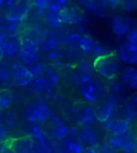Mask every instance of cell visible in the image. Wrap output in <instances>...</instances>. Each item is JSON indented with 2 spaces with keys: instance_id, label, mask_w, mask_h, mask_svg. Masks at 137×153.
<instances>
[{
  "instance_id": "6da1fadb",
  "label": "cell",
  "mask_w": 137,
  "mask_h": 153,
  "mask_svg": "<svg viewBox=\"0 0 137 153\" xmlns=\"http://www.w3.org/2000/svg\"><path fill=\"white\" fill-rule=\"evenodd\" d=\"M93 68L96 72L108 80H113L120 70V60L116 51H111L94 58Z\"/></svg>"
},
{
  "instance_id": "7a4b0ae2",
  "label": "cell",
  "mask_w": 137,
  "mask_h": 153,
  "mask_svg": "<svg viewBox=\"0 0 137 153\" xmlns=\"http://www.w3.org/2000/svg\"><path fill=\"white\" fill-rule=\"evenodd\" d=\"M77 87L84 100L91 104L99 102L107 96L106 88L94 75L83 79Z\"/></svg>"
},
{
  "instance_id": "3957f363",
  "label": "cell",
  "mask_w": 137,
  "mask_h": 153,
  "mask_svg": "<svg viewBox=\"0 0 137 153\" xmlns=\"http://www.w3.org/2000/svg\"><path fill=\"white\" fill-rule=\"evenodd\" d=\"M53 108L44 99L36 98L26 103L22 113L25 120L44 123L49 120L53 114Z\"/></svg>"
},
{
  "instance_id": "277c9868",
  "label": "cell",
  "mask_w": 137,
  "mask_h": 153,
  "mask_svg": "<svg viewBox=\"0 0 137 153\" xmlns=\"http://www.w3.org/2000/svg\"><path fill=\"white\" fill-rule=\"evenodd\" d=\"M108 145L116 152L135 151H136L137 137L132 130L118 137L108 135Z\"/></svg>"
},
{
  "instance_id": "5b68a950",
  "label": "cell",
  "mask_w": 137,
  "mask_h": 153,
  "mask_svg": "<svg viewBox=\"0 0 137 153\" xmlns=\"http://www.w3.org/2000/svg\"><path fill=\"white\" fill-rule=\"evenodd\" d=\"M48 122L50 124L48 135L53 140L61 141L69 135L71 127L60 112L53 111Z\"/></svg>"
},
{
  "instance_id": "8992f818",
  "label": "cell",
  "mask_w": 137,
  "mask_h": 153,
  "mask_svg": "<svg viewBox=\"0 0 137 153\" xmlns=\"http://www.w3.org/2000/svg\"><path fill=\"white\" fill-rule=\"evenodd\" d=\"M72 128L74 129V134L71 136L78 138L85 148L101 145L100 136L93 126L79 125Z\"/></svg>"
},
{
  "instance_id": "52a82bcc",
  "label": "cell",
  "mask_w": 137,
  "mask_h": 153,
  "mask_svg": "<svg viewBox=\"0 0 137 153\" xmlns=\"http://www.w3.org/2000/svg\"><path fill=\"white\" fill-rule=\"evenodd\" d=\"M74 113L79 125L93 126L98 123L95 106L87 102H79L74 106Z\"/></svg>"
},
{
  "instance_id": "ba28073f",
  "label": "cell",
  "mask_w": 137,
  "mask_h": 153,
  "mask_svg": "<svg viewBox=\"0 0 137 153\" xmlns=\"http://www.w3.org/2000/svg\"><path fill=\"white\" fill-rule=\"evenodd\" d=\"M99 102L98 106H95V112L97 120L101 123L110 120L114 113L120 106L118 102L110 94L107 95Z\"/></svg>"
},
{
  "instance_id": "9c48e42d",
  "label": "cell",
  "mask_w": 137,
  "mask_h": 153,
  "mask_svg": "<svg viewBox=\"0 0 137 153\" xmlns=\"http://www.w3.org/2000/svg\"><path fill=\"white\" fill-rule=\"evenodd\" d=\"M3 144L15 153H32L34 146L33 138L26 135L8 137Z\"/></svg>"
},
{
  "instance_id": "30bf717a",
  "label": "cell",
  "mask_w": 137,
  "mask_h": 153,
  "mask_svg": "<svg viewBox=\"0 0 137 153\" xmlns=\"http://www.w3.org/2000/svg\"><path fill=\"white\" fill-rule=\"evenodd\" d=\"M104 128L106 130L108 135L121 136L131 130L132 124L123 118L109 120L104 123Z\"/></svg>"
},
{
  "instance_id": "8fae6325",
  "label": "cell",
  "mask_w": 137,
  "mask_h": 153,
  "mask_svg": "<svg viewBox=\"0 0 137 153\" xmlns=\"http://www.w3.org/2000/svg\"><path fill=\"white\" fill-rule=\"evenodd\" d=\"M79 49L85 56L94 57V58L107 53L104 52V48L100 44L85 35L83 36Z\"/></svg>"
},
{
  "instance_id": "7c38bea8",
  "label": "cell",
  "mask_w": 137,
  "mask_h": 153,
  "mask_svg": "<svg viewBox=\"0 0 137 153\" xmlns=\"http://www.w3.org/2000/svg\"><path fill=\"white\" fill-rule=\"evenodd\" d=\"M118 56L120 60L127 64H135L137 59V45L126 41L119 47Z\"/></svg>"
},
{
  "instance_id": "4fadbf2b",
  "label": "cell",
  "mask_w": 137,
  "mask_h": 153,
  "mask_svg": "<svg viewBox=\"0 0 137 153\" xmlns=\"http://www.w3.org/2000/svg\"><path fill=\"white\" fill-rule=\"evenodd\" d=\"M121 118L131 124L137 121V92L128 97L122 108Z\"/></svg>"
},
{
  "instance_id": "5bb4252c",
  "label": "cell",
  "mask_w": 137,
  "mask_h": 153,
  "mask_svg": "<svg viewBox=\"0 0 137 153\" xmlns=\"http://www.w3.org/2000/svg\"><path fill=\"white\" fill-rule=\"evenodd\" d=\"M41 76L44 79L48 84V90L44 96L46 98H48L50 97L54 90L58 87L60 80H61V78H60L58 71L55 68L48 66L46 67L45 70Z\"/></svg>"
},
{
  "instance_id": "9a60e30c",
  "label": "cell",
  "mask_w": 137,
  "mask_h": 153,
  "mask_svg": "<svg viewBox=\"0 0 137 153\" xmlns=\"http://www.w3.org/2000/svg\"><path fill=\"white\" fill-rule=\"evenodd\" d=\"M134 25L133 21L130 18L124 16H116L112 20L111 27L113 32L118 36L126 35L128 31Z\"/></svg>"
},
{
  "instance_id": "2e32d148",
  "label": "cell",
  "mask_w": 137,
  "mask_h": 153,
  "mask_svg": "<svg viewBox=\"0 0 137 153\" xmlns=\"http://www.w3.org/2000/svg\"><path fill=\"white\" fill-rule=\"evenodd\" d=\"M60 153H81L84 146L78 138L68 136L58 144Z\"/></svg>"
},
{
  "instance_id": "e0dca14e",
  "label": "cell",
  "mask_w": 137,
  "mask_h": 153,
  "mask_svg": "<svg viewBox=\"0 0 137 153\" xmlns=\"http://www.w3.org/2000/svg\"><path fill=\"white\" fill-rule=\"evenodd\" d=\"M13 67L16 85L20 87H26L32 81L34 77L26 66L16 64Z\"/></svg>"
},
{
  "instance_id": "ac0fdd59",
  "label": "cell",
  "mask_w": 137,
  "mask_h": 153,
  "mask_svg": "<svg viewBox=\"0 0 137 153\" xmlns=\"http://www.w3.org/2000/svg\"><path fill=\"white\" fill-rule=\"evenodd\" d=\"M19 126L23 135L28 136L33 138H36L45 132L43 123L41 122H32L25 120L22 121Z\"/></svg>"
},
{
  "instance_id": "d6986e66",
  "label": "cell",
  "mask_w": 137,
  "mask_h": 153,
  "mask_svg": "<svg viewBox=\"0 0 137 153\" xmlns=\"http://www.w3.org/2000/svg\"><path fill=\"white\" fill-rule=\"evenodd\" d=\"M0 47L8 57L17 54L20 50V36L8 35L0 44Z\"/></svg>"
},
{
  "instance_id": "ffe728a7",
  "label": "cell",
  "mask_w": 137,
  "mask_h": 153,
  "mask_svg": "<svg viewBox=\"0 0 137 153\" xmlns=\"http://www.w3.org/2000/svg\"><path fill=\"white\" fill-rule=\"evenodd\" d=\"M29 5L21 0L5 13V17L11 19L23 22L27 18L30 11Z\"/></svg>"
},
{
  "instance_id": "44dd1931",
  "label": "cell",
  "mask_w": 137,
  "mask_h": 153,
  "mask_svg": "<svg viewBox=\"0 0 137 153\" xmlns=\"http://www.w3.org/2000/svg\"><path fill=\"white\" fill-rule=\"evenodd\" d=\"M46 24L51 28H59L66 24V10L61 12H51L47 14Z\"/></svg>"
},
{
  "instance_id": "7402d4cb",
  "label": "cell",
  "mask_w": 137,
  "mask_h": 153,
  "mask_svg": "<svg viewBox=\"0 0 137 153\" xmlns=\"http://www.w3.org/2000/svg\"><path fill=\"white\" fill-rule=\"evenodd\" d=\"M27 90L34 94L45 96L48 90V84L42 76L34 78L31 82L26 86Z\"/></svg>"
},
{
  "instance_id": "603a6c76",
  "label": "cell",
  "mask_w": 137,
  "mask_h": 153,
  "mask_svg": "<svg viewBox=\"0 0 137 153\" xmlns=\"http://www.w3.org/2000/svg\"><path fill=\"white\" fill-rule=\"evenodd\" d=\"M122 82L128 88L137 90V68L126 67L122 72Z\"/></svg>"
},
{
  "instance_id": "cb8c5ba5",
  "label": "cell",
  "mask_w": 137,
  "mask_h": 153,
  "mask_svg": "<svg viewBox=\"0 0 137 153\" xmlns=\"http://www.w3.org/2000/svg\"><path fill=\"white\" fill-rule=\"evenodd\" d=\"M128 88L126 86L123 82H118L112 87L110 95H112L120 104H124L128 99Z\"/></svg>"
},
{
  "instance_id": "d4e9b609",
  "label": "cell",
  "mask_w": 137,
  "mask_h": 153,
  "mask_svg": "<svg viewBox=\"0 0 137 153\" xmlns=\"http://www.w3.org/2000/svg\"><path fill=\"white\" fill-rule=\"evenodd\" d=\"M0 84L4 88H9L16 84L13 67L2 66L0 68Z\"/></svg>"
},
{
  "instance_id": "484cf974",
  "label": "cell",
  "mask_w": 137,
  "mask_h": 153,
  "mask_svg": "<svg viewBox=\"0 0 137 153\" xmlns=\"http://www.w3.org/2000/svg\"><path fill=\"white\" fill-rule=\"evenodd\" d=\"M14 101V94L9 88L0 89V111L5 112L9 110Z\"/></svg>"
},
{
  "instance_id": "4316f807",
  "label": "cell",
  "mask_w": 137,
  "mask_h": 153,
  "mask_svg": "<svg viewBox=\"0 0 137 153\" xmlns=\"http://www.w3.org/2000/svg\"><path fill=\"white\" fill-rule=\"evenodd\" d=\"M40 46L38 42L28 37L20 36V50L21 52L26 54H34L39 53Z\"/></svg>"
},
{
  "instance_id": "83f0119b",
  "label": "cell",
  "mask_w": 137,
  "mask_h": 153,
  "mask_svg": "<svg viewBox=\"0 0 137 153\" xmlns=\"http://www.w3.org/2000/svg\"><path fill=\"white\" fill-rule=\"evenodd\" d=\"M84 16L79 8L68 7L66 9V24L81 25L84 22Z\"/></svg>"
},
{
  "instance_id": "f1b7e54d",
  "label": "cell",
  "mask_w": 137,
  "mask_h": 153,
  "mask_svg": "<svg viewBox=\"0 0 137 153\" xmlns=\"http://www.w3.org/2000/svg\"><path fill=\"white\" fill-rule=\"evenodd\" d=\"M61 43L59 39H57L55 37L53 36H47L44 39H41V42L39 43L40 48L44 52H48L50 51L55 50L59 48H61Z\"/></svg>"
},
{
  "instance_id": "f546056e",
  "label": "cell",
  "mask_w": 137,
  "mask_h": 153,
  "mask_svg": "<svg viewBox=\"0 0 137 153\" xmlns=\"http://www.w3.org/2000/svg\"><path fill=\"white\" fill-rule=\"evenodd\" d=\"M4 125L6 128L10 130L15 129L18 125V113L14 110H8L5 111L4 114Z\"/></svg>"
},
{
  "instance_id": "4dcf8cb0",
  "label": "cell",
  "mask_w": 137,
  "mask_h": 153,
  "mask_svg": "<svg viewBox=\"0 0 137 153\" xmlns=\"http://www.w3.org/2000/svg\"><path fill=\"white\" fill-rule=\"evenodd\" d=\"M47 66V64L42 62H40V60L34 64L28 65V66H26L28 70L30 71V72L32 74L34 78L38 77L41 76Z\"/></svg>"
},
{
  "instance_id": "1f68e13d",
  "label": "cell",
  "mask_w": 137,
  "mask_h": 153,
  "mask_svg": "<svg viewBox=\"0 0 137 153\" xmlns=\"http://www.w3.org/2000/svg\"><path fill=\"white\" fill-rule=\"evenodd\" d=\"M85 7L87 8V10L90 13V14H91L94 17H96V18H103L107 16V13L105 12V10L99 7L98 5H97L95 3H93L91 0Z\"/></svg>"
},
{
  "instance_id": "d6a6232c",
  "label": "cell",
  "mask_w": 137,
  "mask_h": 153,
  "mask_svg": "<svg viewBox=\"0 0 137 153\" xmlns=\"http://www.w3.org/2000/svg\"><path fill=\"white\" fill-rule=\"evenodd\" d=\"M18 56L21 60L24 62V64H26V66H28L32 64L35 63V62L40 60V53H34V54H26V53H24L21 52H18Z\"/></svg>"
},
{
  "instance_id": "836d02e7",
  "label": "cell",
  "mask_w": 137,
  "mask_h": 153,
  "mask_svg": "<svg viewBox=\"0 0 137 153\" xmlns=\"http://www.w3.org/2000/svg\"><path fill=\"white\" fill-rule=\"evenodd\" d=\"M83 36L84 35L79 33H71V34L67 36V38L65 39V42H67L68 44L71 45L72 46L79 49L80 44H81Z\"/></svg>"
},
{
  "instance_id": "e575fe53",
  "label": "cell",
  "mask_w": 137,
  "mask_h": 153,
  "mask_svg": "<svg viewBox=\"0 0 137 153\" xmlns=\"http://www.w3.org/2000/svg\"><path fill=\"white\" fill-rule=\"evenodd\" d=\"M120 5L125 12H132L137 9V0H122Z\"/></svg>"
},
{
  "instance_id": "d590c367",
  "label": "cell",
  "mask_w": 137,
  "mask_h": 153,
  "mask_svg": "<svg viewBox=\"0 0 137 153\" xmlns=\"http://www.w3.org/2000/svg\"><path fill=\"white\" fill-rule=\"evenodd\" d=\"M48 8L51 12H61L67 9V6L61 4L56 0H50L48 3Z\"/></svg>"
},
{
  "instance_id": "8d00e7d4",
  "label": "cell",
  "mask_w": 137,
  "mask_h": 153,
  "mask_svg": "<svg viewBox=\"0 0 137 153\" xmlns=\"http://www.w3.org/2000/svg\"><path fill=\"white\" fill-rule=\"evenodd\" d=\"M127 41L137 45V24H134L126 34Z\"/></svg>"
},
{
  "instance_id": "74e56055",
  "label": "cell",
  "mask_w": 137,
  "mask_h": 153,
  "mask_svg": "<svg viewBox=\"0 0 137 153\" xmlns=\"http://www.w3.org/2000/svg\"><path fill=\"white\" fill-rule=\"evenodd\" d=\"M20 1V0H4L0 9L4 10L7 12L11 10L14 5L18 4Z\"/></svg>"
},
{
  "instance_id": "f35d334b",
  "label": "cell",
  "mask_w": 137,
  "mask_h": 153,
  "mask_svg": "<svg viewBox=\"0 0 137 153\" xmlns=\"http://www.w3.org/2000/svg\"><path fill=\"white\" fill-rule=\"evenodd\" d=\"M9 132L10 130L5 126V125L0 126V143H4L7 139Z\"/></svg>"
},
{
  "instance_id": "ab89813d",
  "label": "cell",
  "mask_w": 137,
  "mask_h": 153,
  "mask_svg": "<svg viewBox=\"0 0 137 153\" xmlns=\"http://www.w3.org/2000/svg\"><path fill=\"white\" fill-rule=\"evenodd\" d=\"M50 0H34V4L36 6L42 10H46L48 8V3Z\"/></svg>"
},
{
  "instance_id": "60d3db41",
  "label": "cell",
  "mask_w": 137,
  "mask_h": 153,
  "mask_svg": "<svg viewBox=\"0 0 137 153\" xmlns=\"http://www.w3.org/2000/svg\"><path fill=\"white\" fill-rule=\"evenodd\" d=\"M101 145L95 147H86L83 150L81 153H101Z\"/></svg>"
},
{
  "instance_id": "b9f144b4",
  "label": "cell",
  "mask_w": 137,
  "mask_h": 153,
  "mask_svg": "<svg viewBox=\"0 0 137 153\" xmlns=\"http://www.w3.org/2000/svg\"><path fill=\"white\" fill-rule=\"evenodd\" d=\"M101 153H118V152L114 151L112 149H111L109 146L107 145L104 149H102Z\"/></svg>"
},
{
  "instance_id": "7bdbcfd3",
  "label": "cell",
  "mask_w": 137,
  "mask_h": 153,
  "mask_svg": "<svg viewBox=\"0 0 137 153\" xmlns=\"http://www.w3.org/2000/svg\"><path fill=\"white\" fill-rule=\"evenodd\" d=\"M111 4H112L113 6H118V5H120V2L122 0H108Z\"/></svg>"
},
{
  "instance_id": "ee69618b",
  "label": "cell",
  "mask_w": 137,
  "mask_h": 153,
  "mask_svg": "<svg viewBox=\"0 0 137 153\" xmlns=\"http://www.w3.org/2000/svg\"><path fill=\"white\" fill-rule=\"evenodd\" d=\"M2 153H15L12 150L10 149V148H8V146H5L4 144V148L2 149Z\"/></svg>"
},
{
  "instance_id": "f6af8a7d",
  "label": "cell",
  "mask_w": 137,
  "mask_h": 153,
  "mask_svg": "<svg viewBox=\"0 0 137 153\" xmlns=\"http://www.w3.org/2000/svg\"><path fill=\"white\" fill-rule=\"evenodd\" d=\"M90 0H79V1L80 4H81L83 6H84L85 7L87 6V5L88 4V3L90 2Z\"/></svg>"
},
{
  "instance_id": "bcb514c9",
  "label": "cell",
  "mask_w": 137,
  "mask_h": 153,
  "mask_svg": "<svg viewBox=\"0 0 137 153\" xmlns=\"http://www.w3.org/2000/svg\"><path fill=\"white\" fill-rule=\"evenodd\" d=\"M1 125H4V117L2 112L0 111V126Z\"/></svg>"
},
{
  "instance_id": "7dc6e473",
  "label": "cell",
  "mask_w": 137,
  "mask_h": 153,
  "mask_svg": "<svg viewBox=\"0 0 137 153\" xmlns=\"http://www.w3.org/2000/svg\"><path fill=\"white\" fill-rule=\"evenodd\" d=\"M4 56H5V54H4V51H3V50L2 49V48L0 47V62H2L3 58H4Z\"/></svg>"
},
{
  "instance_id": "c3c4849f",
  "label": "cell",
  "mask_w": 137,
  "mask_h": 153,
  "mask_svg": "<svg viewBox=\"0 0 137 153\" xmlns=\"http://www.w3.org/2000/svg\"><path fill=\"white\" fill-rule=\"evenodd\" d=\"M56 1H59V3H61V4L65 5V6H67L68 0H56Z\"/></svg>"
},
{
  "instance_id": "681fc988",
  "label": "cell",
  "mask_w": 137,
  "mask_h": 153,
  "mask_svg": "<svg viewBox=\"0 0 137 153\" xmlns=\"http://www.w3.org/2000/svg\"><path fill=\"white\" fill-rule=\"evenodd\" d=\"M3 148H4V144H3L2 143H0V153H2Z\"/></svg>"
},
{
  "instance_id": "f907efd6",
  "label": "cell",
  "mask_w": 137,
  "mask_h": 153,
  "mask_svg": "<svg viewBox=\"0 0 137 153\" xmlns=\"http://www.w3.org/2000/svg\"><path fill=\"white\" fill-rule=\"evenodd\" d=\"M124 153H137L136 151H131V152H124Z\"/></svg>"
},
{
  "instance_id": "816d5d0a",
  "label": "cell",
  "mask_w": 137,
  "mask_h": 153,
  "mask_svg": "<svg viewBox=\"0 0 137 153\" xmlns=\"http://www.w3.org/2000/svg\"><path fill=\"white\" fill-rule=\"evenodd\" d=\"M135 64L136 65V66H137V59H136V63H135Z\"/></svg>"
},
{
  "instance_id": "f5cc1de1",
  "label": "cell",
  "mask_w": 137,
  "mask_h": 153,
  "mask_svg": "<svg viewBox=\"0 0 137 153\" xmlns=\"http://www.w3.org/2000/svg\"><path fill=\"white\" fill-rule=\"evenodd\" d=\"M136 151H137V147H136Z\"/></svg>"
}]
</instances>
